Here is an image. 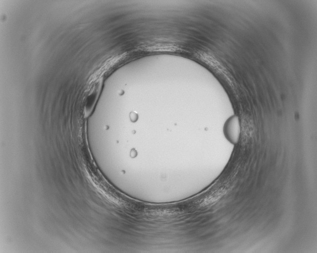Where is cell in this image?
Segmentation results:
<instances>
[{
  "instance_id": "6da1fadb",
  "label": "cell",
  "mask_w": 317,
  "mask_h": 253,
  "mask_svg": "<svg viewBox=\"0 0 317 253\" xmlns=\"http://www.w3.org/2000/svg\"><path fill=\"white\" fill-rule=\"evenodd\" d=\"M224 133L230 142L233 144L238 143L240 136V124L237 116H231L226 121Z\"/></svg>"
}]
</instances>
